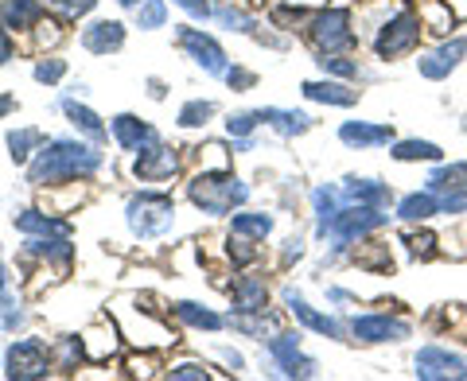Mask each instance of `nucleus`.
<instances>
[{"label":"nucleus","mask_w":467,"mask_h":381,"mask_svg":"<svg viewBox=\"0 0 467 381\" xmlns=\"http://www.w3.org/2000/svg\"><path fill=\"white\" fill-rule=\"evenodd\" d=\"M101 168V152L98 149H86L78 140H47L43 149L36 152L32 168H27V180L36 187H58V183H70L78 175H94Z\"/></svg>","instance_id":"obj_1"},{"label":"nucleus","mask_w":467,"mask_h":381,"mask_svg":"<svg viewBox=\"0 0 467 381\" xmlns=\"http://www.w3.org/2000/svg\"><path fill=\"white\" fill-rule=\"evenodd\" d=\"M187 199L195 202L202 214H230L234 207H242L250 199V187L234 175H214V171H199L187 183Z\"/></svg>","instance_id":"obj_2"},{"label":"nucleus","mask_w":467,"mask_h":381,"mask_svg":"<svg viewBox=\"0 0 467 381\" xmlns=\"http://www.w3.org/2000/svg\"><path fill=\"white\" fill-rule=\"evenodd\" d=\"M125 218L137 238H160L175 222V202L168 195H160V190H140V195L129 199Z\"/></svg>","instance_id":"obj_3"},{"label":"nucleus","mask_w":467,"mask_h":381,"mask_svg":"<svg viewBox=\"0 0 467 381\" xmlns=\"http://www.w3.org/2000/svg\"><path fill=\"white\" fill-rule=\"evenodd\" d=\"M5 366H8V377L12 381H36V377H47L51 370V350L43 339H16L8 346L5 355Z\"/></svg>","instance_id":"obj_4"},{"label":"nucleus","mask_w":467,"mask_h":381,"mask_svg":"<svg viewBox=\"0 0 467 381\" xmlns=\"http://www.w3.org/2000/svg\"><path fill=\"white\" fill-rule=\"evenodd\" d=\"M420 27H425V24H420L417 16H409V12H398L393 20H386L382 32L374 36L378 58H398L405 51H413L417 43H420Z\"/></svg>","instance_id":"obj_5"},{"label":"nucleus","mask_w":467,"mask_h":381,"mask_svg":"<svg viewBox=\"0 0 467 381\" xmlns=\"http://www.w3.org/2000/svg\"><path fill=\"white\" fill-rule=\"evenodd\" d=\"M312 43L319 55H339L355 43V32H350V12L347 8H327L319 12L312 24Z\"/></svg>","instance_id":"obj_6"},{"label":"nucleus","mask_w":467,"mask_h":381,"mask_svg":"<svg viewBox=\"0 0 467 381\" xmlns=\"http://www.w3.org/2000/svg\"><path fill=\"white\" fill-rule=\"evenodd\" d=\"M386 222V214H378L374 207H350V211H335V218L324 226V233H331V242H335V249H347L355 238H362V233H370V230H378Z\"/></svg>","instance_id":"obj_7"},{"label":"nucleus","mask_w":467,"mask_h":381,"mask_svg":"<svg viewBox=\"0 0 467 381\" xmlns=\"http://www.w3.org/2000/svg\"><path fill=\"white\" fill-rule=\"evenodd\" d=\"M180 47L195 58V63L207 70V75H226V51L218 47V39H211L207 32H199V27H180Z\"/></svg>","instance_id":"obj_8"},{"label":"nucleus","mask_w":467,"mask_h":381,"mask_svg":"<svg viewBox=\"0 0 467 381\" xmlns=\"http://www.w3.org/2000/svg\"><path fill=\"white\" fill-rule=\"evenodd\" d=\"M180 171V156H175V149H168V144H149V149H140L137 164H133V175L140 183H164L171 180V175Z\"/></svg>","instance_id":"obj_9"},{"label":"nucleus","mask_w":467,"mask_h":381,"mask_svg":"<svg viewBox=\"0 0 467 381\" xmlns=\"http://www.w3.org/2000/svg\"><path fill=\"white\" fill-rule=\"evenodd\" d=\"M417 377H425V381L467 377V358L451 355V350H444V346H425L417 355Z\"/></svg>","instance_id":"obj_10"},{"label":"nucleus","mask_w":467,"mask_h":381,"mask_svg":"<svg viewBox=\"0 0 467 381\" xmlns=\"http://www.w3.org/2000/svg\"><path fill=\"white\" fill-rule=\"evenodd\" d=\"M269 355L276 358V366H281L285 377H316V362L300 355V335H276V339H269Z\"/></svg>","instance_id":"obj_11"},{"label":"nucleus","mask_w":467,"mask_h":381,"mask_svg":"<svg viewBox=\"0 0 467 381\" xmlns=\"http://www.w3.org/2000/svg\"><path fill=\"white\" fill-rule=\"evenodd\" d=\"M358 343H398L409 339V324L405 319H393V315H355L350 324Z\"/></svg>","instance_id":"obj_12"},{"label":"nucleus","mask_w":467,"mask_h":381,"mask_svg":"<svg viewBox=\"0 0 467 381\" xmlns=\"http://www.w3.org/2000/svg\"><path fill=\"white\" fill-rule=\"evenodd\" d=\"M463 58H467V39H448V43H441L436 51L420 55V58H417V67H420V75H425V78L441 82V78H448L451 70L463 63Z\"/></svg>","instance_id":"obj_13"},{"label":"nucleus","mask_w":467,"mask_h":381,"mask_svg":"<svg viewBox=\"0 0 467 381\" xmlns=\"http://www.w3.org/2000/svg\"><path fill=\"white\" fill-rule=\"evenodd\" d=\"M121 43H125V24L121 20H94L90 27H82V47L90 55L121 51Z\"/></svg>","instance_id":"obj_14"},{"label":"nucleus","mask_w":467,"mask_h":381,"mask_svg":"<svg viewBox=\"0 0 467 381\" xmlns=\"http://www.w3.org/2000/svg\"><path fill=\"white\" fill-rule=\"evenodd\" d=\"M109 129H113V140L121 144V149H129V152H140V149H149V144H156V129L144 125L140 117H133V113L113 117Z\"/></svg>","instance_id":"obj_15"},{"label":"nucleus","mask_w":467,"mask_h":381,"mask_svg":"<svg viewBox=\"0 0 467 381\" xmlns=\"http://www.w3.org/2000/svg\"><path fill=\"white\" fill-rule=\"evenodd\" d=\"M269 304V288L261 276H242L238 284H234V312L238 315H261Z\"/></svg>","instance_id":"obj_16"},{"label":"nucleus","mask_w":467,"mask_h":381,"mask_svg":"<svg viewBox=\"0 0 467 381\" xmlns=\"http://www.w3.org/2000/svg\"><path fill=\"white\" fill-rule=\"evenodd\" d=\"M339 140L350 144V149H378V144L393 140V129L389 125H367V121H347L339 129Z\"/></svg>","instance_id":"obj_17"},{"label":"nucleus","mask_w":467,"mask_h":381,"mask_svg":"<svg viewBox=\"0 0 467 381\" xmlns=\"http://www.w3.org/2000/svg\"><path fill=\"white\" fill-rule=\"evenodd\" d=\"M257 121H261V125H269V129H276L281 137H300V133H308V129H312V117H308V113L276 109V106L257 109Z\"/></svg>","instance_id":"obj_18"},{"label":"nucleus","mask_w":467,"mask_h":381,"mask_svg":"<svg viewBox=\"0 0 467 381\" xmlns=\"http://www.w3.org/2000/svg\"><path fill=\"white\" fill-rule=\"evenodd\" d=\"M0 16H5L8 27H16V32H32V27H39L43 0H5Z\"/></svg>","instance_id":"obj_19"},{"label":"nucleus","mask_w":467,"mask_h":381,"mask_svg":"<svg viewBox=\"0 0 467 381\" xmlns=\"http://www.w3.org/2000/svg\"><path fill=\"white\" fill-rule=\"evenodd\" d=\"M285 300H288V312H292V315H296V319H300V324H304V327H312V331H319V335H327V339H339V335H343V327H339V324H335V319H331V315H319V312H316V307H308V304H304V300L296 296V292H288V296H285Z\"/></svg>","instance_id":"obj_20"},{"label":"nucleus","mask_w":467,"mask_h":381,"mask_svg":"<svg viewBox=\"0 0 467 381\" xmlns=\"http://www.w3.org/2000/svg\"><path fill=\"white\" fill-rule=\"evenodd\" d=\"M300 94L308 101H324V106H355L358 90H350L343 82H304Z\"/></svg>","instance_id":"obj_21"},{"label":"nucleus","mask_w":467,"mask_h":381,"mask_svg":"<svg viewBox=\"0 0 467 381\" xmlns=\"http://www.w3.org/2000/svg\"><path fill=\"white\" fill-rule=\"evenodd\" d=\"M63 113L70 117V125H75L78 129V133L82 137H90V140H106L109 137V129L106 125H101V117L94 113V109H86V106H78V101L75 98H63Z\"/></svg>","instance_id":"obj_22"},{"label":"nucleus","mask_w":467,"mask_h":381,"mask_svg":"<svg viewBox=\"0 0 467 381\" xmlns=\"http://www.w3.org/2000/svg\"><path fill=\"white\" fill-rule=\"evenodd\" d=\"M343 195H347L350 202H358V207H374V211L389 207V187L378 183V180H347Z\"/></svg>","instance_id":"obj_23"},{"label":"nucleus","mask_w":467,"mask_h":381,"mask_svg":"<svg viewBox=\"0 0 467 381\" xmlns=\"http://www.w3.org/2000/svg\"><path fill=\"white\" fill-rule=\"evenodd\" d=\"M16 230L39 233V238H67V233H70V226L63 222V218H51V214H43V211H24V214H16Z\"/></svg>","instance_id":"obj_24"},{"label":"nucleus","mask_w":467,"mask_h":381,"mask_svg":"<svg viewBox=\"0 0 467 381\" xmlns=\"http://www.w3.org/2000/svg\"><path fill=\"white\" fill-rule=\"evenodd\" d=\"M171 312H175V319H183L187 327H199V331H218L223 327V315H214L211 307L192 304V300H175Z\"/></svg>","instance_id":"obj_25"},{"label":"nucleus","mask_w":467,"mask_h":381,"mask_svg":"<svg viewBox=\"0 0 467 381\" xmlns=\"http://www.w3.org/2000/svg\"><path fill=\"white\" fill-rule=\"evenodd\" d=\"M429 190H432V195H463V190H467V164L436 168L429 175Z\"/></svg>","instance_id":"obj_26"},{"label":"nucleus","mask_w":467,"mask_h":381,"mask_svg":"<svg viewBox=\"0 0 467 381\" xmlns=\"http://www.w3.org/2000/svg\"><path fill=\"white\" fill-rule=\"evenodd\" d=\"M436 211H441V199L432 195V190H417V195H405L398 214L405 218V222H425V218H432Z\"/></svg>","instance_id":"obj_27"},{"label":"nucleus","mask_w":467,"mask_h":381,"mask_svg":"<svg viewBox=\"0 0 467 381\" xmlns=\"http://www.w3.org/2000/svg\"><path fill=\"white\" fill-rule=\"evenodd\" d=\"M8 156H12V164H27L32 160V152L43 149V133L39 129H12L8 133Z\"/></svg>","instance_id":"obj_28"},{"label":"nucleus","mask_w":467,"mask_h":381,"mask_svg":"<svg viewBox=\"0 0 467 381\" xmlns=\"http://www.w3.org/2000/svg\"><path fill=\"white\" fill-rule=\"evenodd\" d=\"M441 144L432 140H398L393 144V160H401V164H409V160H441Z\"/></svg>","instance_id":"obj_29"},{"label":"nucleus","mask_w":467,"mask_h":381,"mask_svg":"<svg viewBox=\"0 0 467 381\" xmlns=\"http://www.w3.org/2000/svg\"><path fill=\"white\" fill-rule=\"evenodd\" d=\"M230 233H242V238H269L273 218L269 214H234Z\"/></svg>","instance_id":"obj_30"},{"label":"nucleus","mask_w":467,"mask_h":381,"mask_svg":"<svg viewBox=\"0 0 467 381\" xmlns=\"http://www.w3.org/2000/svg\"><path fill=\"white\" fill-rule=\"evenodd\" d=\"M211 117H214V101L195 98V101H187V106L180 109V125L183 129H199V125H207Z\"/></svg>","instance_id":"obj_31"},{"label":"nucleus","mask_w":467,"mask_h":381,"mask_svg":"<svg viewBox=\"0 0 467 381\" xmlns=\"http://www.w3.org/2000/svg\"><path fill=\"white\" fill-rule=\"evenodd\" d=\"M164 20H168V5H164V0H144V5H137V27H144V32L164 27Z\"/></svg>","instance_id":"obj_32"},{"label":"nucleus","mask_w":467,"mask_h":381,"mask_svg":"<svg viewBox=\"0 0 467 381\" xmlns=\"http://www.w3.org/2000/svg\"><path fill=\"white\" fill-rule=\"evenodd\" d=\"M335 211H339V195H335V187H319L316 190V214H319V233H324V226L335 218Z\"/></svg>","instance_id":"obj_33"},{"label":"nucleus","mask_w":467,"mask_h":381,"mask_svg":"<svg viewBox=\"0 0 467 381\" xmlns=\"http://www.w3.org/2000/svg\"><path fill=\"white\" fill-rule=\"evenodd\" d=\"M316 63L324 67L327 75H339V78H355L358 75V63H350V58H343V55H319Z\"/></svg>","instance_id":"obj_34"},{"label":"nucleus","mask_w":467,"mask_h":381,"mask_svg":"<svg viewBox=\"0 0 467 381\" xmlns=\"http://www.w3.org/2000/svg\"><path fill=\"white\" fill-rule=\"evenodd\" d=\"M32 75H36V82H43V86H55L58 78L67 75V63H63V58H43V63H36Z\"/></svg>","instance_id":"obj_35"},{"label":"nucleus","mask_w":467,"mask_h":381,"mask_svg":"<svg viewBox=\"0 0 467 381\" xmlns=\"http://www.w3.org/2000/svg\"><path fill=\"white\" fill-rule=\"evenodd\" d=\"M94 5L98 0H51V8L63 20H78V16H86V12H94Z\"/></svg>","instance_id":"obj_36"},{"label":"nucleus","mask_w":467,"mask_h":381,"mask_svg":"<svg viewBox=\"0 0 467 381\" xmlns=\"http://www.w3.org/2000/svg\"><path fill=\"white\" fill-rule=\"evenodd\" d=\"M405 245H409V253H413V257H432L436 253V238H432V233H405Z\"/></svg>","instance_id":"obj_37"},{"label":"nucleus","mask_w":467,"mask_h":381,"mask_svg":"<svg viewBox=\"0 0 467 381\" xmlns=\"http://www.w3.org/2000/svg\"><path fill=\"white\" fill-rule=\"evenodd\" d=\"M214 20H223L230 32H250L254 20L245 16V12H234V8H214Z\"/></svg>","instance_id":"obj_38"},{"label":"nucleus","mask_w":467,"mask_h":381,"mask_svg":"<svg viewBox=\"0 0 467 381\" xmlns=\"http://www.w3.org/2000/svg\"><path fill=\"white\" fill-rule=\"evenodd\" d=\"M257 125H261V121H257V109H254V113H238V117H230V121H226V133H230V137H250Z\"/></svg>","instance_id":"obj_39"},{"label":"nucleus","mask_w":467,"mask_h":381,"mask_svg":"<svg viewBox=\"0 0 467 381\" xmlns=\"http://www.w3.org/2000/svg\"><path fill=\"white\" fill-rule=\"evenodd\" d=\"M168 377L175 381H202V377H211L207 374V366H199V362H180V366H171Z\"/></svg>","instance_id":"obj_40"},{"label":"nucleus","mask_w":467,"mask_h":381,"mask_svg":"<svg viewBox=\"0 0 467 381\" xmlns=\"http://www.w3.org/2000/svg\"><path fill=\"white\" fill-rule=\"evenodd\" d=\"M171 5H180L183 12H192V16H195V20H211V16H214L211 0H171Z\"/></svg>","instance_id":"obj_41"},{"label":"nucleus","mask_w":467,"mask_h":381,"mask_svg":"<svg viewBox=\"0 0 467 381\" xmlns=\"http://www.w3.org/2000/svg\"><path fill=\"white\" fill-rule=\"evenodd\" d=\"M441 211H448V214L467 211V190H463V195H441Z\"/></svg>","instance_id":"obj_42"},{"label":"nucleus","mask_w":467,"mask_h":381,"mask_svg":"<svg viewBox=\"0 0 467 381\" xmlns=\"http://www.w3.org/2000/svg\"><path fill=\"white\" fill-rule=\"evenodd\" d=\"M20 324V312L12 304H0V327H16Z\"/></svg>","instance_id":"obj_43"},{"label":"nucleus","mask_w":467,"mask_h":381,"mask_svg":"<svg viewBox=\"0 0 467 381\" xmlns=\"http://www.w3.org/2000/svg\"><path fill=\"white\" fill-rule=\"evenodd\" d=\"M12 51H16V43H12V36L5 32V27H0V67H5L8 58H12Z\"/></svg>","instance_id":"obj_44"},{"label":"nucleus","mask_w":467,"mask_h":381,"mask_svg":"<svg viewBox=\"0 0 467 381\" xmlns=\"http://www.w3.org/2000/svg\"><path fill=\"white\" fill-rule=\"evenodd\" d=\"M226 82L230 86H254V75L250 70H226Z\"/></svg>","instance_id":"obj_45"},{"label":"nucleus","mask_w":467,"mask_h":381,"mask_svg":"<svg viewBox=\"0 0 467 381\" xmlns=\"http://www.w3.org/2000/svg\"><path fill=\"white\" fill-rule=\"evenodd\" d=\"M300 253H304V242H300V238H288V242H285V261L300 257Z\"/></svg>","instance_id":"obj_46"},{"label":"nucleus","mask_w":467,"mask_h":381,"mask_svg":"<svg viewBox=\"0 0 467 381\" xmlns=\"http://www.w3.org/2000/svg\"><path fill=\"white\" fill-rule=\"evenodd\" d=\"M8 109H12V98H0V117H5Z\"/></svg>","instance_id":"obj_47"},{"label":"nucleus","mask_w":467,"mask_h":381,"mask_svg":"<svg viewBox=\"0 0 467 381\" xmlns=\"http://www.w3.org/2000/svg\"><path fill=\"white\" fill-rule=\"evenodd\" d=\"M8 288V273H5V265H0V292Z\"/></svg>","instance_id":"obj_48"},{"label":"nucleus","mask_w":467,"mask_h":381,"mask_svg":"<svg viewBox=\"0 0 467 381\" xmlns=\"http://www.w3.org/2000/svg\"><path fill=\"white\" fill-rule=\"evenodd\" d=\"M117 5H121V8H133V5H140V0H117Z\"/></svg>","instance_id":"obj_49"}]
</instances>
